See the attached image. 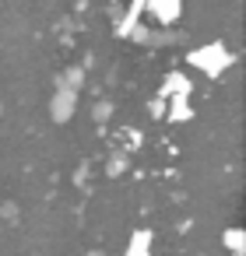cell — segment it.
Segmentation results:
<instances>
[{"mask_svg": "<svg viewBox=\"0 0 246 256\" xmlns=\"http://www.w3.org/2000/svg\"><path fill=\"white\" fill-rule=\"evenodd\" d=\"M221 246L232 256H246V228H225L221 232Z\"/></svg>", "mask_w": 246, "mask_h": 256, "instance_id": "6da1fadb", "label": "cell"}, {"mask_svg": "<svg viewBox=\"0 0 246 256\" xmlns=\"http://www.w3.org/2000/svg\"><path fill=\"white\" fill-rule=\"evenodd\" d=\"M148 252H151V235H148V232H137V235L130 238V246H127L123 256H148Z\"/></svg>", "mask_w": 246, "mask_h": 256, "instance_id": "7a4b0ae2", "label": "cell"}]
</instances>
